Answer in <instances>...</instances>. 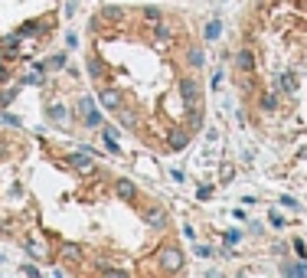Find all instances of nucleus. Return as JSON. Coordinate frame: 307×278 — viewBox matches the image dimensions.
<instances>
[{
    "instance_id": "nucleus-26",
    "label": "nucleus",
    "mask_w": 307,
    "mask_h": 278,
    "mask_svg": "<svg viewBox=\"0 0 307 278\" xmlns=\"http://www.w3.org/2000/svg\"><path fill=\"white\" fill-rule=\"evenodd\" d=\"M92 108H95V102H92V99H79V115H82V118H85Z\"/></svg>"
},
{
    "instance_id": "nucleus-13",
    "label": "nucleus",
    "mask_w": 307,
    "mask_h": 278,
    "mask_svg": "<svg viewBox=\"0 0 307 278\" xmlns=\"http://www.w3.org/2000/svg\"><path fill=\"white\" fill-rule=\"evenodd\" d=\"M235 69H239V72H252L255 69V53L252 50H239L235 53Z\"/></svg>"
},
{
    "instance_id": "nucleus-16",
    "label": "nucleus",
    "mask_w": 307,
    "mask_h": 278,
    "mask_svg": "<svg viewBox=\"0 0 307 278\" xmlns=\"http://www.w3.org/2000/svg\"><path fill=\"white\" fill-rule=\"evenodd\" d=\"M275 88H278V92H288V95H291V92L297 88L294 72H284V75H278V85H275Z\"/></svg>"
},
{
    "instance_id": "nucleus-38",
    "label": "nucleus",
    "mask_w": 307,
    "mask_h": 278,
    "mask_svg": "<svg viewBox=\"0 0 307 278\" xmlns=\"http://www.w3.org/2000/svg\"><path fill=\"white\" fill-rule=\"evenodd\" d=\"M281 203H284V206H288V210H297V200H294V197H284V200H281Z\"/></svg>"
},
{
    "instance_id": "nucleus-25",
    "label": "nucleus",
    "mask_w": 307,
    "mask_h": 278,
    "mask_svg": "<svg viewBox=\"0 0 307 278\" xmlns=\"http://www.w3.org/2000/svg\"><path fill=\"white\" fill-rule=\"evenodd\" d=\"M88 75L101 82V66H98V59H88Z\"/></svg>"
},
{
    "instance_id": "nucleus-14",
    "label": "nucleus",
    "mask_w": 307,
    "mask_h": 278,
    "mask_svg": "<svg viewBox=\"0 0 307 278\" xmlns=\"http://www.w3.org/2000/svg\"><path fill=\"white\" fill-rule=\"evenodd\" d=\"M258 105H262V111H268V115H271V111H278V108H281V92H278V88H275V92H265L262 99H258Z\"/></svg>"
},
{
    "instance_id": "nucleus-32",
    "label": "nucleus",
    "mask_w": 307,
    "mask_h": 278,
    "mask_svg": "<svg viewBox=\"0 0 307 278\" xmlns=\"http://www.w3.org/2000/svg\"><path fill=\"white\" fill-rule=\"evenodd\" d=\"M0 233L10 236V233H13V222H10V219H0Z\"/></svg>"
},
{
    "instance_id": "nucleus-6",
    "label": "nucleus",
    "mask_w": 307,
    "mask_h": 278,
    "mask_svg": "<svg viewBox=\"0 0 307 278\" xmlns=\"http://www.w3.org/2000/svg\"><path fill=\"white\" fill-rule=\"evenodd\" d=\"M128 20V10L124 7H115V4H105L101 10H98V17H95V23H124Z\"/></svg>"
},
{
    "instance_id": "nucleus-29",
    "label": "nucleus",
    "mask_w": 307,
    "mask_h": 278,
    "mask_svg": "<svg viewBox=\"0 0 307 278\" xmlns=\"http://www.w3.org/2000/svg\"><path fill=\"white\" fill-rule=\"evenodd\" d=\"M216 36H219V23H209L206 26V39H216Z\"/></svg>"
},
{
    "instance_id": "nucleus-8",
    "label": "nucleus",
    "mask_w": 307,
    "mask_h": 278,
    "mask_svg": "<svg viewBox=\"0 0 307 278\" xmlns=\"http://www.w3.org/2000/svg\"><path fill=\"white\" fill-rule=\"evenodd\" d=\"M59 262L69 268H75L82 262V249L75 246V242H59Z\"/></svg>"
},
{
    "instance_id": "nucleus-23",
    "label": "nucleus",
    "mask_w": 307,
    "mask_h": 278,
    "mask_svg": "<svg viewBox=\"0 0 307 278\" xmlns=\"http://www.w3.org/2000/svg\"><path fill=\"white\" fill-rule=\"evenodd\" d=\"M82 121H85V124H88V128H98V124H101V115H98V111H95V108H92V111H88V115H85V118H82Z\"/></svg>"
},
{
    "instance_id": "nucleus-22",
    "label": "nucleus",
    "mask_w": 307,
    "mask_h": 278,
    "mask_svg": "<svg viewBox=\"0 0 307 278\" xmlns=\"http://www.w3.org/2000/svg\"><path fill=\"white\" fill-rule=\"evenodd\" d=\"M17 92H20L17 85H13V88H4V92H0V105H10V102L17 99Z\"/></svg>"
},
{
    "instance_id": "nucleus-17",
    "label": "nucleus",
    "mask_w": 307,
    "mask_h": 278,
    "mask_svg": "<svg viewBox=\"0 0 307 278\" xmlns=\"http://www.w3.org/2000/svg\"><path fill=\"white\" fill-rule=\"evenodd\" d=\"M203 62H206V56H203L199 46H190V50H186V66H190V69H199Z\"/></svg>"
},
{
    "instance_id": "nucleus-35",
    "label": "nucleus",
    "mask_w": 307,
    "mask_h": 278,
    "mask_svg": "<svg viewBox=\"0 0 307 278\" xmlns=\"http://www.w3.org/2000/svg\"><path fill=\"white\" fill-rule=\"evenodd\" d=\"M271 226H275V229L284 226V216H281V213H271Z\"/></svg>"
},
{
    "instance_id": "nucleus-24",
    "label": "nucleus",
    "mask_w": 307,
    "mask_h": 278,
    "mask_svg": "<svg viewBox=\"0 0 307 278\" xmlns=\"http://www.w3.org/2000/svg\"><path fill=\"white\" fill-rule=\"evenodd\" d=\"M0 124H10V128H20V118H13V115H7V111H0Z\"/></svg>"
},
{
    "instance_id": "nucleus-3",
    "label": "nucleus",
    "mask_w": 307,
    "mask_h": 278,
    "mask_svg": "<svg viewBox=\"0 0 307 278\" xmlns=\"http://www.w3.org/2000/svg\"><path fill=\"white\" fill-rule=\"evenodd\" d=\"M69 164H72V170H75V173H82V177H92V173L98 170V164H95V157L88 154L85 148H79V151H75V154L69 157Z\"/></svg>"
},
{
    "instance_id": "nucleus-1",
    "label": "nucleus",
    "mask_w": 307,
    "mask_h": 278,
    "mask_svg": "<svg viewBox=\"0 0 307 278\" xmlns=\"http://www.w3.org/2000/svg\"><path fill=\"white\" fill-rule=\"evenodd\" d=\"M154 259L160 262V268H164L167 275H173V272H180L183 268V252H180V246H173V242H164V246L157 249V255Z\"/></svg>"
},
{
    "instance_id": "nucleus-5",
    "label": "nucleus",
    "mask_w": 307,
    "mask_h": 278,
    "mask_svg": "<svg viewBox=\"0 0 307 278\" xmlns=\"http://www.w3.org/2000/svg\"><path fill=\"white\" fill-rule=\"evenodd\" d=\"M98 105H101V108H108V111H118V108L124 105V95H121V88H111V85L98 88Z\"/></svg>"
},
{
    "instance_id": "nucleus-10",
    "label": "nucleus",
    "mask_w": 307,
    "mask_h": 278,
    "mask_svg": "<svg viewBox=\"0 0 307 278\" xmlns=\"http://www.w3.org/2000/svg\"><path fill=\"white\" fill-rule=\"evenodd\" d=\"M144 222H147V226H154V229H167L170 216H167L164 206H147V210H144Z\"/></svg>"
},
{
    "instance_id": "nucleus-7",
    "label": "nucleus",
    "mask_w": 307,
    "mask_h": 278,
    "mask_svg": "<svg viewBox=\"0 0 307 278\" xmlns=\"http://www.w3.org/2000/svg\"><path fill=\"white\" fill-rule=\"evenodd\" d=\"M164 134H167V148H170V151H183L186 144H190V128H183V124L164 131Z\"/></svg>"
},
{
    "instance_id": "nucleus-11",
    "label": "nucleus",
    "mask_w": 307,
    "mask_h": 278,
    "mask_svg": "<svg viewBox=\"0 0 307 278\" xmlns=\"http://www.w3.org/2000/svg\"><path fill=\"white\" fill-rule=\"evenodd\" d=\"M173 39V26L170 23H164V20H160V23H154V43L157 46H167Z\"/></svg>"
},
{
    "instance_id": "nucleus-15",
    "label": "nucleus",
    "mask_w": 307,
    "mask_h": 278,
    "mask_svg": "<svg viewBox=\"0 0 307 278\" xmlns=\"http://www.w3.org/2000/svg\"><path fill=\"white\" fill-rule=\"evenodd\" d=\"M23 252H30L33 259H46V249H43V242H39L36 236H26L23 239Z\"/></svg>"
},
{
    "instance_id": "nucleus-34",
    "label": "nucleus",
    "mask_w": 307,
    "mask_h": 278,
    "mask_svg": "<svg viewBox=\"0 0 307 278\" xmlns=\"http://www.w3.org/2000/svg\"><path fill=\"white\" fill-rule=\"evenodd\" d=\"M196 197H199V200H209V197H213V187H199Z\"/></svg>"
},
{
    "instance_id": "nucleus-28",
    "label": "nucleus",
    "mask_w": 307,
    "mask_h": 278,
    "mask_svg": "<svg viewBox=\"0 0 307 278\" xmlns=\"http://www.w3.org/2000/svg\"><path fill=\"white\" fill-rule=\"evenodd\" d=\"M10 82V69H7V62H0V85H7Z\"/></svg>"
},
{
    "instance_id": "nucleus-18",
    "label": "nucleus",
    "mask_w": 307,
    "mask_h": 278,
    "mask_svg": "<svg viewBox=\"0 0 307 278\" xmlns=\"http://www.w3.org/2000/svg\"><path fill=\"white\" fill-rule=\"evenodd\" d=\"M49 121L53 124H69V111L62 105H49Z\"/></svg>"
},
{
    "instance_id": "nucleus-37",
    "label": "nucleus",
    "mask_w": 307,
    "mask_h": 278,
    "mask_svg": "<svg viewBox=\"0 0 307 278\" xmlns=\"http://www.w3.org/2000/svg\"><path fill=\"white\" fill-rule=\"evenodd\" d=\"M294 252L301 255V259H304V255H307V249H304V242H301V239H294Z\"/></svg>"
},
{
    "instance_id": "nucleus-19",
    "label": "nucleus",
    "mask_w": 307,
    "mask_h": 278,
    "mask_svg": "<svg viewBox=\"0 0 307 278\" xmlns=\"http://www.w3.org/2000/svg\"><path fill=\"white\" fill-rule=\"evenodd\" d=\"M43 69H49V72H59V69H66V53H59V56H53V59H46Z\"/></svg>"
},
{
    "instance_id": "nucleus-30",
    "label": "nucleus",
    "mask_w": 307,
    "mask_h": 278,
    "mask_svg": "<svg viewBox=\"0 0 307 278\" xmlns=\"http://www.w3.org/2000/svg\"><path fill=\"white\" fill-rule=\"evenodd\" d=\"M196 255L199 259H209V255H213V246H196Z\"/></svg>"
},
{
    "instance_id": "nucleus-9",
    "label": "nucleus",
    "mask_w": 307,
    "mask_h": 278,
    "mask_svg": "<svg viewBox=\"0 0 307 278\" xmlns=\"http://www.w3.org/2000/svg\"><path fill=\"white\" fill-rule=\"evenodd\" d=\"M20 33H23V36H46V33H53V20L49 17L46 20H30V23L20 26Z\"/></svg>"
},
{
    "instance_id": "nucleus-21",
    "label": "nucleus",
    "mask_w": 307,
    "mask_h": 278,
    "mask_svg": "<svg viewBox=\"0 0 307 278\" xmlns=\"http://www.w3.org/2000/svg\"><path fill=\"white\" fill-rule=\"evenodd\" d=\"M284 275H307V262H297V265H284Z\"/></svg>"
},
{
    "instance_id": "nucleus-27",
    "label": "nucleus",
    "mask_w": 307,
    "mask_h": 278,
    "mask_svg": "<svg viewBox=\"0 0 307 278\" xmlns=\"http://www.w3.org/2000/svg\"><path fill=\"white\" fill-rule=\"evenodd\" d=\"M239 242H242V233H239V229L226 233V246H239Z\"/></svg>"
},
{
    "instance_id": "nucleus-12",
    "label": "nucleus",
    "mask_w": 307,
    "mask_h": 278,
    "mask_svg": "<svg viewBox=\"0 0 307 278\" xmlns=\"http://www.w3.org/2000/svg\"><path fill=\"white\" fill-rule=\"evenodd\" d=\"M115 193L121 200H128V203H134V200H137V187L131 183V180H115Z\"/></svg>"
},
{
    "instance_id": "nucleus-4",
    "label": "nucleus",
    "mask_w": 307,
    "mask_h": 278,
    "mask_svg": "<svg viewBox=\"0 0 307 278\" xmlns=\"http://www.w3.org/2000/svg\"><path fill=\"white\" fill-rule=\"evenodd\" d=\"M115 115H118V124H121V128L124 131H141L144 128V118H141V111H134V108H118L115 111Z\"/></svg>"
},
{
    "instance_id": "nucleus-36",
    "label": "nucleus",
    "mask_w": 307,
    "mask_h": 278,
    "mask_svg": "<svg viewBox=\"0 0 307 278\" xmlns=\"http://www.w3.org/2000/svg\"><path fill=\"white\" fill-rule=\"evenodd\" d=\"M20 275H39L36 265H20Z\"/></svg>"
},
{
    "instance_id": "nucleus-20",
    "label": "nucleus",
    "mask_w": 307,
    "mask_h": 278,
    "mask_svg": "<svg viewBox=\"0 0 307 278\" xmlns=\"http://www.w3.org/2000/svg\"><path fill=\"white\" fill-rule=\"evenodd\" d=\"M141 17L147 20V23H160V20H164V13H160L157 7H144V10H141Z\"/></svg>"
},
{
    "instance_id": "nucleus-31",
    "label": "nucleus",
    "mask_w": 307,
    "mask_h": 278,
    "mask_svg": "<svg viewBox=\"0 0 307 278\" xmlns=\"http://www.w3.org/2000/svg\"><path fill=\"white\" fill-rule=\"evenodd\" d=\"M10 151H13V144H10V141H4V137H0V157H7V154H10Z\"/></svg>"
},
{
    "instance_id": "nucleus-2",
    "label": "nucleus",
    "mask_w": 307,
    "mask_h": 278,
    "mask_svg": "<svg viewBox=\"0 0 307 278\" xmlns=\"http://www.w3.org/2000/svg\"><path fill=\"white\" fill-rule=\"evenodd\" d=\"M177 95L183 99V108H186V105H196V102H199V95H203V88H199V79H193V75L180 79Z\"/></svg>"
},
{
    "instance_id": "nucleus-33",
    "label": "nucleus",
    "mask_w": 307,
    "mask_h": 278,
    "mask_svg": "<svg viewBox=\"0 0 307 278\" xmlns=\"http://www.w3.org/2000/svg\"><path fill=\"white\" fill-rule=\"evenodd\" d=\"M232 173H235V170H232V164H222V170H219V177H222V180H229Z\"/></svg>"
}]
</instances>
